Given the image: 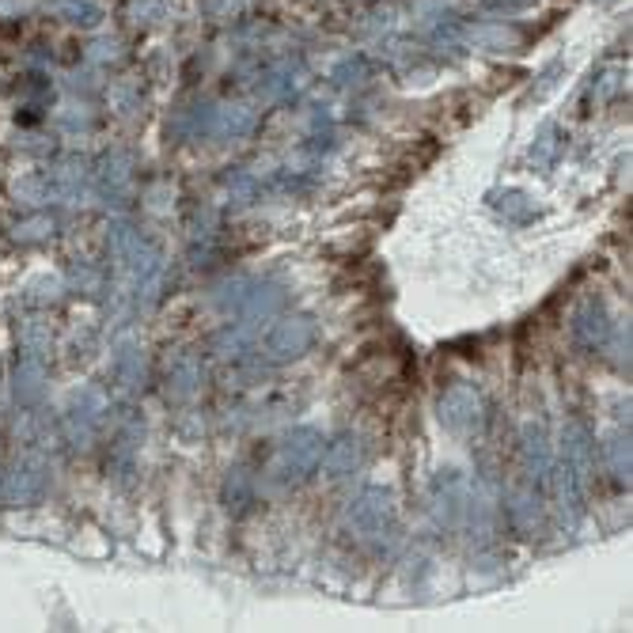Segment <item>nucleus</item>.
I'll return each instance as SVG.
<instances>
[{
    "instance_id": "nucleus-14",
    "label": "nucleus",
    "mask_w": 633,
    "mask_h": 633,
    "mask_svg": "<svg viewBox=\"0 0 633 633\" xmlns=\"http://www.w3.org/2000/svg\"><path fill=\"white\" fill-rule=\"evenodd\" d=\"M489 209H494L497 217L512 220V224H532V220L539 217V205H535V197L527 194V190H520V186L494 190V194H489Z\"/></svg>"
},
{
    "instance_id": "nucleus-15",
    "label": "nucleus",
    "mask_w": 633,
    "mask_h": 633,
    "mask_svg": "<svg viewBox=\"0 0 633 633\" xmlns=\"http://www.w3.org/2000/svg\"><path fill=\"white\" fill-rule=\"evenodd\" d=\"M255 486H258V478L251 474V466H232L228 471V482H224V504H228V512L232 516H247L251 512V504H255Z\"/></svg>"
},
{
    "instance_id": "nucleus-7",
    "label": "nucleus",
    "mask_w": 633,
    "mask_h": 633,
    "mask_svg": "<svg viewBox=\"0 0 633 633\" xmlns=\"http://www.w3.org/2000/svg\"><path fill=\"white\" fill-rule=\"evenodd\" d=\"M107 414H110V402L102 399V391H95V387H84L81 394H73L65 417H61L65 440L73 448H92L95 437L102 433V425H107Z\"/></svg>"
},
{
    "instance_id": "nucleus-21",
    "label": "nucleus",
    "mask_w": 633,
    "mask_h": 633,
    "mask_svg": "<svg viewBox=\"0 0 633 633\" xmlns=\"http://www.w3.org/2000/svg\"><path fill=\"white\" fill-rule=\"evenodd\" d=\"M58 15L69 23H76V27H95V23L102 20V8L92 4V0H61Z\"/></svg>"
},
{
    "instance_id": "nucleus-19",
    "label": "nucleus",
    "mask_w": 633,
    "mask_h": 633,
    "mask_svg": "<svg viewBox=\"0 0 633 633\" xmlns=\"http://www.w3.org/2000/svg\"><path fill=\"white\" fill-rule=\"evenodd\" d=\"M592 88H588V99H596V102H611V99H619L622 92H626V69L622 65H611V69H604L599 76H592Z\"/></svg>"
},
{
    "instance_id": "nucleus-22",
    "label": "nucleus",
    "mask_w": 633,
    "mask_h": 633,
    "mask_svg": "<svg viewBox=\"0 0 633 633\" xmlns=\"http://www.w3.org/2000/svg\"><path fill=\"white\" fill-rule=\"evenodd\" d=\"M53 235V220L46 217V212H35V217H27L23 224H15V240L20 243H42Z\"/></svg>"
},
{
    "instance_id": "nucleus-1",
    "label": "nucleus",
    "mask_w": 633,
    "mask_h": 633,
    "mask_svg": "<svg viewBox=\"0 0 633 633\" xmlns=\"http://www.w3.org/2000/svg\"><path fill=\"white\" fill-rule=\"evenodd\" d=\"M592 466H596V445H592L588 429L581 422H569L565 437H561V455L550 463L553 474V501H558L561 524L576 527L584 516V501H588V482Z\"/></svg>"
},
{
    "instance_id": "nucleus-17",
    "label": "nucleus",
    "mask_w": 633,
    "mask_h": 633,
    "mask_svg": "<svg viewBox=\"0 0 633 633\" xmlns=\"http://www.w3.org/2000/svg\"><path fill=\"white\" fill-rule=\"evenodd\" d=\"M604 459H607V474L614 478V486H630V433H614L611 440L604 445Z\"/></svg>"
},
{
    "instance_id": "nucleus-20",
    "label": "nucleus",
    "mask_w": 633,
    "mask_h": 633,
    "mask_svg": "<svg viewBox=\"0 0 633 633\" xmlns=\"http://www.w3.org/2000/svg\"><path fill=\"white\" fill-rule=\"evenodd\" d=\"M558 153H561V130L550 122V125H543L539 137H535V145H532V163H535L539 171H546V168H553Z\"/></svg>"
},
{
    "instance_id": "nucleus-3",
    "label": "nucleus",
    "mask_w": 633,
    "mask_h": 633,
    "mask_svg": "<svg viewBox=\"0 0 633 633\" xmlns=\"http://www.w3.org/2000/svg\"><path fill=\"white\" fill-rule=\"evenodd\" d=\"M345 527L350 535L364 546H384L391 543L394 527H399V504L394 494L384 486H368L353 497L350 512H345Z\"/></svg>"
},
{
    "instance_id": "nucleus-16",
    "label": "nucleus",
    "mask_w": 633,
    "mask_h": 633,
    "mask_svg": "<svg viewBox=\"0 0 633 633\" xmlns=\"http://www.w3.org/2000/svg\"><path fill=\"white\" fill-rule=\"evenodd\" d=\"M255 125H258L255 110H247V107H212V133L209 137L240 141V137H247V133H255Z\"/></svg>"
},
{
    "instance_id": "nucleus-12",
    "label": "nucleus",
    "mask_w": 633,
    "mask_h": 633,
    "mask_svg": "<svg viewBox=\"0 0 633 633\" xmlns=\"http://www.w3.org/2000/svg\"><path fill=\"white\" fill-rule=\"evenodd\" d=\"M95 186H99L102 197H110V202L125 205V197H130L133 190V160L125 153H107L99 160V171H95Z\"/></svg>"
},
{
    "instance_id": "nucleus-9",
    "label": "nucleus",
    "mask_w": 633,
    "mask_h": 633,
    "mask_svg": "<svg viewBox=\"0 0 633 633\" xmlns=\"http://www.w3.org/2000/svg\"><path fill=\"white\" fill-rule=\"evenodd\" d=\"M569 330H573V342L581 345V350H592V353H596V350H607L614 322H611V315H607L604 300L588 296V300H581V304H576Z\"/></svg>"
},
{
    "instance_id": "nucleus-5",
    "label": "nucleus",
    "mask_w": 633,
    "mask_h": 633,
    "mask_svg": "<svg viewBox=\"0 0 633 633\" xmlns=\"http://www.w3.org/2000/svg\"><path fill=\"white\" fill-rule=\"evenodd\" d=\"M440 425H445L452 437L459 440H474L482 437L489 422V406H486V394L478 391L474 384H455L440 394Z\"/></svg>"
},
{
    "instance_id": "nucleus-4",
    "label": "nucleus",
    "mask_w": 633,
    "mask_h": 633,
    "mask_svg": "<svg viewBox=\"0 0 633 633\" xmlns=\"http://www.w3.org/2000/svg\"><path fill=\"white\" fill-rule=\"evenodd\" d=\"M284 292L270 281H255V277H235L224 289L217 292V307L224 315H240L243 322L255 319H270V315L281 312Z\"/></svg>"
},
{
    "instance_id": "nucleus-13",
    "label": "nucleus",
    "mask_w": 633,
    "mask_h": 633,
    "mask_svg": "<svg viewBox=\"0 0 633 633\" xmlns=\"http://www.w3.org/2000/svg\"><path fill=\"white\" fill-rule=\"evenodd\" d=\"M197 387H202V361L194 357V353H175L168 364V399L171 402H190L197 394Z\"/></svg>"
},
{
    "instance_id": "nucleus-8",
    "label": "nucleus",
    "mask_w": 633,
    "mask_h": 633,
    "mask_svg": "<svg viewBox=\"0 0 633 633\" xmlns=\"http://www.w3.org/2000/svg\"><path fill=\"white\" fill-rule=\"evenodd\" d=\"M50 489V471H46L42 459L23 455L12 463V471L0 478V501L15 504V509H27V504H38Z\"/></svg>"
},
{
    "instance_id": "nucleus-18",
    "label": "nucleus",
    "mask_w": 633,
    "mask_h": 633,
    "mask_svg": "<svg viewBox=\"0 0 633 633\" xmlns=\"http://www.w3.org/2000/svg\"><path fill=\"white\" fill-rule=\"evenodd\" d=\"M141 379H145V364H141V350L137 345H122L114 353V384L122 391H137Z\"/></svg>"
},
{
    "instance_id": "nucleus-6",
    "label": "nucleus",
    "mask_w": 633,
    "mask_h": 633,
    "mask_svg": "<svg viewBox=\"0 0 633 633\" xmlns=\"http://www.w3.org/2000/svg\"><path fill=\"white\" fill-rule=\"evenodd\" d=\"M315 322L307 315H281L277 322H270L266 338L258 342V353H263L270 364H289V361H300L307 350L315 345Z\"/></svg>"
},
{
    "instance_id": "nucleus-11",
    "label": "nucleus",
    "mask_w": 633,
    "mask_h": 633,
    "mask_svg": "<svg viewBox=\"0 0 633 633\" xmlns=\"http://www.w3.org/2000/svg\"><path fill=\"white\" fill-rule=\"evenodd\" d=\"M15 399L23 406H38L46 394V353H31V350H20L15 357Z\"/></svg>"
},
{
    "instance_id": "nucleus-10",
    "label": "nucleus",
    "mask_w": 633,
    "mask_h": 633,
    "mask_svg": "<svg viewBox=\"0 0 633 633\" xmlns=\"http://www.w3.org/2000/svg\"><path fill=\"white\" fill-rule=\"evenodd\" d=\"M322 474L330 482H342L350 474H357L364 466V437L361 433H338L334 440H327L322 448Z\"/></svg>"
},
{
    "instance_id": "nucleus-23",
    "label": "nucleus",
    "mask_w": 633,
    "mask_h": 633,
    "mask_svg": "<svg viewBox=\"0 0 633 633\" xmlns=\"http://www.w3.org/2000/svg\"><path fill=\"white\" fill-rule=\"evenodd\" d=\"M23 95H31V99H38V107H42V102H50V95H53V88H50V81H46V76H27V81H23Z\"/></svg>"
},
{
    "instance_id": "nucleus-2",
    "label": "nucleus",
    "mask_w": 633,
    "mask_h": 633,
    "mask_svg": "<svg viewBox=\"0 0 633 633\" xmlns=\"http://www.w3.org/2000/svg\"><path fill=\"white\" fill-rule=\"evenodd\" d=\"M322 448H327V440H322L319 429H312V425H304V429H292L289 437L277 445L270 466H266V482H270L273 489L304 486V482L312 478L315 471H319Z\"/></svg>"
},
{
    "instance_id": "nucleus-24",
    "label": "nucleus",
    "mask_w": 633,
    "mask_h": 633,
    "mask_svg": "<svg viewBox=\"0 0 633 633\" xmlns=\"http://www.w3.org/2000/svg\"><path fill=\"white\" fill-rule=\"evenodd\" d=\"M532 4L535 0H486V8H494V12H524Z\"/></svg>"
}]
</instances>
